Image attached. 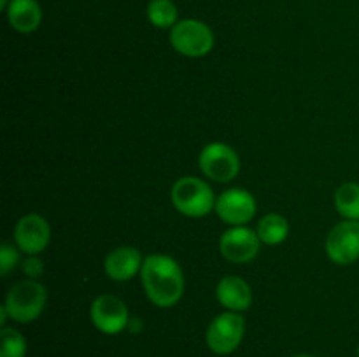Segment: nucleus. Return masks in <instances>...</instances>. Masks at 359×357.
I'll return each instance as SVG.
<instances>
[{"instance_id":"1","label":"nucleus","mask_w":359,"mask_h":357,"mask_svg":"<svg viewBox=\"0 0 359 357\" xmlns=\"http://www.w3.org/2000/svg\"><path fill=\"white\" fill-rule=\"evenodd\" d=\"M140 279L151 303L160 308L174 307L184 294V275L179 262L170 255H147L140 270Z\"/></svg>"},{"instance_id":"2","label":"nucleus","mask_w":359,"mask_h":357,"mask_svg":"<svg viewBox=\"0 0 359 357\" xmlns=\"http://www.w3.org/2000/svg\"><path fill=\"white\" fill-rule=\"evenodd\" d=\"M172 203L186 217H203L216 209V198L210 186L202 178L188 175L172 186Z\"/></svg>"},{"instance_id":"3","label":"nucleus","mask_w":359,"mask_h":357,"mask_svg":"<svg viewBox=\"0 0 359 357\" xmlns=\"http://www.w3.org/2000/svg\"><path fill=\"white\" fill-rule=\"evenodd\" d=\"M46 301H48L46 287L37 280L27 279L11 287L4 307L13 321L27 324V322L35 321L42 314Z\"/></svg>"},{"instance_id":"4","label":"nucleus","mask_w":359,"mask_h":357,"mask_svg":"<svg viewBox=\"0 0 359 357\" xmlns=\"http://www.w3.org/2000/svg\"><path fill=\"white\" fill-rule=\"evenodd\" d=\"M170 44L179 55L203 58L214 49V34L203 21L181 20L172 27Z\"/></svg>"},{"instance_id":"5","label":"nucleus","mask_w":359,"mask_h":357,"mask_svg":"<svg viewBox=\"0 0 359 357\" xmlns=\"http://www.w3.org/2000/svg\"><path fill=\"white\" fill-rule=\"evenodd\" d=\"M245 332V322L238 312H224L216 315L205 332L207 346L217 356L235 352L242 343Z\"/></svg>"},{"instance_id":"6","label":"nucleus","mask_w":359,"mask_h":357,"mask_svg":"<svg viewBox=\"0 0 359 357\" xmlns=\"http://www.w3.org/2000/svg\"><path fill=\"white\" fill-rule=\"evenodd\" d=\"M198 164L207 178L216 182L233 181L241 170V160L233 147L223 142H210L200 150Z\"/></svg>"},{"instance_id":"7","label":"nucleus","mask_w":359,"mask_h":357,"mask_svg":"<svg viewBox=\"0 0 359 357\" xmlns=\"http://www.w3.org/2000/svg\"><path fill=\"white\" fill-rule=\"evenodd\" d=\"M326 254L335 265L347 266L359 259V220H342L326 237Z\"/></svg>"},{"instance_id":"8","label":"nucleus","mask_w":359,"mask_h":357,"mask_svg":"<svg viewBox=\"0 0 359 357\" xmlns=\"http://www.w3.org/2000/svg\"><path fill=\"white\" fill-rule=\"evenodd\" d=\"M90 317L104 335H118L130 324V312L125 301L112 294H102L91 303Z\"/></svg>"},{"instance_id":"9","label":"nucleus","mask_w":359,"mask_h":357,"mask_svg":"<svg viewBox=\"0 0 359 357\" xmlns=\"http://www.w3.org/2000/svg\"><path fill=\"white\" fill-rule=\"evenodd\" d=\"M216 214L223 223L231 226H244L255 217L256 200L248 189L233 188L224 191L216 200Z\"/></svg>"},{"instance_id":"10","label":"nucleus","mask_w":359,"mask_h":357,"mask_svg":"<svg viewBox=\"0 0 359 357\" xmlns=\"http://www.w3.org/2000/svg\"><path fill=\"white\" fill-rule=\"evenodd\" d=\"M259 237L245 226H233L219 238V252L230 262H249L258 255Z\"/></svg>"},{"instance_id":"11","label":"nucleus","mask_w":359,"mask_h":357,"mask_svg":"<svg viewBox=\"0 0 359 357\" xmlns=\"http://www.w3.org/2000/svg\"><path fill=\"white\" fill-rule=\"evenodd\" d=\"M51 227L44 217L37 214H27L18 220L14 227V241L21 252L28 255H37L49 245Z\"/></svg>"},{"instance_id":"12","label":"nucleus","mask_w":359,"mask_h":357,"mask_svg":"<svg viewBox=\"0 0 359 357\" xmlns=\"http://www.w3.org/2000/svg\"><path fill=\"white\" fill-rule=\"evenodd\" d=\"M142 265L144 259L139 248L123 245V247L109 252L104 261V270L111 280L126 282V280H132L142 270Z\"/></svg>"},{"instance_id":"13","label":"nucleus","mask_w":359,"mask_h":357,"mask_svg":"<svg viewBox=\"0 0 359 357\" xmlns=\"http://www.w3.org/2000/svg\"><path fill=\"white\" fill-rule=\"evenodd\" d=\"M216 298L226 310L244 312L252 303V290L244 279L237 275H228L217 282Z\"/></svg>"},{"instance_id":"14","label":"nucleus","mask_w":359,"mask_h":357,"mask_svg":"<svg viewBox=\"0 0 359 357\" xmlns=\"http://www.w3.org/2000/svg\"><path fill=\"white\" fill-rule=\"evenodd\" d=\"M7 20L20 34H32L41 27L42 9L37 0H11L7 7Z\"/></svg>"},{"instance_id":"15","label":"nucleus","mask_w":359,"mask_h":357,"mask_svg":"<svg viewBox=\"0 0 359 357\" xmlns=\"http://www.w3.org/2000/svg\"><path fill=\"white\" fill-rule=\"evenodd\" d=\"M259 240L266 245H279L290 234V223L284 216L280 214H266L262 217L256 227Z\"/></svg>"},{"instance_id":"16","label":"nucleus","mask_w":359,"mask_h":357,"mask_svg":"<svg viewBox=\"0 0 359 357\" xmlns=\"http://www.w3.org/2000/svg\"><path fill=\"white\" fill-rule=\"evenodd\" d=\"M335 209L344 219L359 220V184L346 182L335 192Z\"/></svg>"},{"instance_id":"17","label":"nucleus","mask_w":359,"mask_h":357,"mask_svg":"<svg viewBox=\"0 0 359 357\" xmlns=\"http://www.w3.org/2000/svg\"><path fill=\"white\" fill-rule=\"evenodd\" d=\"M177 7L172 0H151L147 6V20L156 28H172L177 23Z\"/></svg>"},{"instance_id":"18","label":"nucleus","mask_w":359,"mask_h":357,"mask_svg":"<svg viewBox=\"0 0 359 357\" xmlns=\"http://www.w3.org/2000/svg\"><path fill=\"white\" fill-rule=\"evenodd\" d=\"M2 349L0 357H25L27 356V340L20 331L13 328H2L0 331Z\"/></svg>"},{"instance_id":"19","label":"nucleus","mask_w":359,"mask_h":357,"mask_svg":"<svg viewBox=\"0 0 359 357\" xmlns=\"http://www.w3.org/2000/svg\"><path fill=\"white\" fill-rule=\"evenodd\" d=\"M18 261H20V254L14 248V245L4 241L2 247H0V273L6 276L18 265Z\"/></svg>"},{"instance_id":"20","label":"nucleus","mask_w":359,"mask_h":357,"mask_svg":"<svg viewBox=\"0 0 359 357\" xmlns=\"http://www.w3.org/2000/svg\"><path fill=\"white\" fill-rule=\"evenodd\" d=\"M42 262L39 261L35 255H32V258H28L27 261H23V272L27 273L30 279H35V276H39L42 273Z\"/></svg>"},{"instance_id":"21","label":"nucleus","mask_w":359,"mask_h":357,"mask_svg":"<svg viewBox=\"0 0 359 357\" xmlns=\"http://www.w3.org/2000/svg\"><path fill=\"white\" fill-rule=\"evenodd\" d=\"M9 0H0V9H7L9 7Z\"/></svg>"},{"instance_id":"22","label":"nucleus","mask_w":359,"mask_h":357,"mask_svg":"<svg viewBox=\"0 0 359 357\" xmlns=\"http://www.w3.org/2000/svg\"><path fill=\"white\" fill-rule=\"evenodd\" d=\"M294 357H314V356H305V354H302V356H294Z\"/></svg>"},{"instance_id":"23","label":"nucleus","mask_w":359,"mask_h":357,"mask_svg":"<svg viewBox=\"0 0 359 357\" xmlns=\"http://www.w3.org/2000/svg\"><path fill=\"white\" fill-rule=\"evenodd\" d=\"M358 357H359V346H358Z\"/></svg>"}]
</instances>
